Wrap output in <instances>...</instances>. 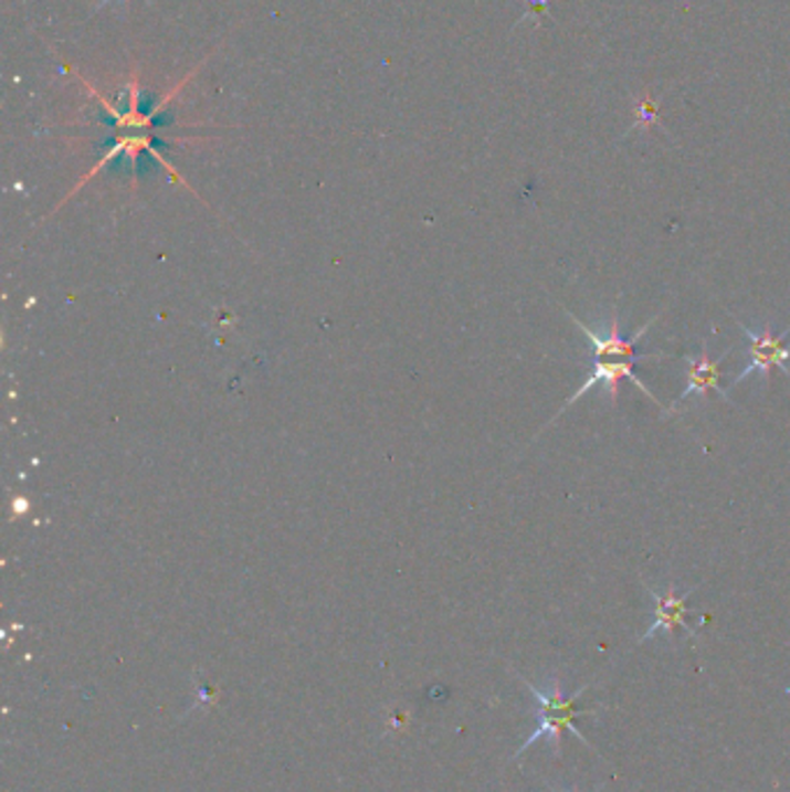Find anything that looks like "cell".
Wrapping results in <instances>:
<instances>
[{
  "instance_id": "cell-1",
  "label": "cell",
  "mask_w": 790,
  "mask_h": 792,
  "mask_svg": "<svg viewBox=\"0 0 790 792\" xmlns=\"http://www.w3.org/2000/svg\"><path fill=\"white\" fill-rule=\"evenodd\" d=\"M526 686H529V690L536 695V700L540 703V726H538V730L531 735V739L524 741L522 751L529 749L531 743H536V741L543 739V737L552 739L555 751H559V741H561V735H563V732H572L575 737H578L580 743H584L587 749L593 751L589 739H587L578 728H575V718H578V716H593V714H596V711L578 709V700L582 698L584 690H587L589 686H584V688H580V690H575V693L570 695V698H566L563 690H561V684H559L557 679H552V684H549V690H540V688H536V686L529 684V682H526Z\"/></svg>"
},
{
  "instance_id": "cell-2",
  "label": "cell",
  "mask_w": 790,
  "mask_h": 792,
  "mask_svg": "<svg viewBox=\"0 0 790 792\" xmlns=\"http://www.w3.org/2000/svg\"><path fill=\"white\" fill-rule=\"evenodd\" d=\"M737 327L745 331L747 341H749V362L747 367L739 371V376L735 378L733 386H739L741 380H747L751 373H760L765 382H770V371L775 367H779L788 378H790V367H788V359H790V346L786 344L788 339V329H783L781 334H775V323H765L760 331H754L751 327H747L745 323L735 320Z\"/></svg>"
},
{
  "instance_id": "cell-3",
  "label": "cell",
  "mask_w": 790,
  "mask_h": 792,
  "mask_svg": "<svg viewBox=\"0 0 790 792\" xmlns=\"http://www.w3.org/2000/svg\"><path fill=\"white\" fill-rule=\"evenodd\" d=\"M568 316L572 318L575 327H578V329L587 336V339H589V344H591V348H593V359H596V357H619V359H633V362H646V359H661V357H665L663 352H646V355H638V352H635L638 341L642 339V336H644L646 331L652 329V325L659 320V316H654L644 327L635 329V334L631 336V339H624V336H621V331H619L621 323H619V308H617V306H612L608 334L593 331V329L587 327L580 318H575L572 314H568Z\"/></svg>"
},
{
  "instance_id": "cell-4",
  "label": "cell",
  "mask_w": 790,
  "mask_h": 792,
  "mask_svg": "<svg viewBox=\"0 0 790 792\" xmlns=\"http://www.w3.org/2000/svg\"><path fill=\"white\" fill-rule=\"evenodd\" d=\"M644 589L650 591L652 600H654V621L650 631H646L638 642H646L656 637L659 633H667L670 637L677 635V631H686L688 637H696V631H693L688 623H686V600L693 595V591L696 589H686L684 593H677V587L675 584H667L665 591H656L652 589L650 584H644Z\"/></svg>"
},
{
  "instance_id": "cell-5",
  "label": "cell",
  "mask_w": 790,
  "mask_h": 792,
  "mask_svg": "<svg viewBox=\"0 0 790 792\" xmlns=\"http://www.w3.org/2000/svg\"><path fill=\"white\" fill-rule=\"evenodd\" d=\"M635 365H638V362H633V359H617V362H614V359H610V357H596V359H593V367H591V373L587 376V380L582 382V388L570 397V401H568L566 405H570V403H575L578 399H582L584 392H589L593 386H603V388L608 390V394H610L612 405H614V403H617V397H619V382L624 380V378L631 380L635 388H640V390L644 392V397H650L654 403H659V399L652 394V390L646 388L644 382H642V378L633 371Z\"/></svg>"
},
{
  "instance_id": "cell-6",
  "label": "cell",
  "mask_w": 790,
  "mask_h": 792,
  "mask_svg": "<svg viewBox=\"0 0 790 792\" xmlns=\"http://www.w3.org/2000/svg\"><path fill=\"white\" fill-rule=\"evenodd\" d=\"M730 355V350H726L721 357L712 359L709 355V341L703 339L701 344V355L698 357H684V365L688 369L686 378V388L684 392L675 399L673 408H677L682 401H686L693 394H707V392H716L724 401L730 403V397L726 394V390L721 388V367L726 362V357Z\"/></svg>"
},
{
  "instance_id": "cell-7",
  "label": "cell",
  "mask_w": 790,
  "mask_h": 792,
  "mask_svg": "<svg viewBox=\"0 0 790 792\" xmlns=\"http://www.w3.org/2000/svg\"><path fill=\"white\" fill-rule=\"evenodd\" d=\"M552 792H559V790H555V788H552ZM568 792H570V790H568ZM593 792H601V785H596V790H593Z\"/></svg>"
}]
</instances>
